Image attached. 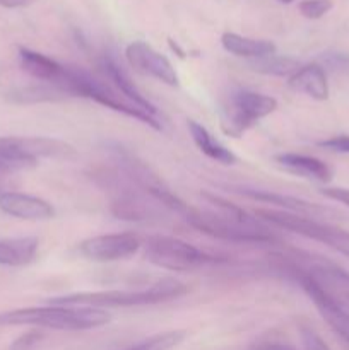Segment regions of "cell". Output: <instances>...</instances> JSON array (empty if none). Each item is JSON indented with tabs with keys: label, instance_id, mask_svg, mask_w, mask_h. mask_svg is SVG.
Returning <instances> with one entry per match:
<instances>
[{
	"label": "cell",
	"instance_id": "d6a6232c",
	"mask_svg": "<svg viewBox=\"0 0 349 350\" xmlns=\"http://www.w3.org/2000/svg\"><path fill=\"white\" fill-rule=\"evenodd\" d=\"M279 2H283V3H291V2H294V0H279Z\"/></svg>",
	"mask_w": 349,
	"mask_h": 350
},
{
	"label": "cell",
	"instance_id": "83f0119b",
	"mask_svg": "<svg viewBox=\"0 0 349 350\" xmlns=\"http://www.w3.org/2000/svg\"><path fill=\"white\" fill-rule=\"evenodd\" d=\"M301 340H303L305 350H331L328 345L322 340L320 335L310 327H301Z\"/></svg>",
	"mask_w": 349,
	"mask_h": 350
},
{
	"label": "cell",
	"instance_id": "ac0fdd59",
	"mask_svg": "<svg viewBox=\"0 0 349 350\" xmlns=\"http://www.w3.org/2000/svg\"><path fill=\"white\" fill-rule=\"evenodd\" d=\"M287 88L294 92L308 96L315 101H325L328 99V81L324 67L317 64L301 65L289 79Z\"/></svg>",
	"mask_w": 349,
	"mask_h": 350
},
{
	"label": "cell",
	"instance_id": "d4e9b609",
	"mask_svg": "<svg viewBox=\"0 0 349 350\" xmlns=\"http://www.w3.org/2000/svg\"><path fill=\"white\" fill-rule=\"evenodd\" d=\"M334 2L332 0H303V2L298 5L300 14L307 19H320L325 14L331 12Z\"/></svg>",
	"mask_w": 349,
	"mask_h": 350
},
{
	"label": "cell",
	"instance_id": "e0dca14e",
	"mask_svg": "<svg viewBox=\"0 0 349 350\" xmlns=\"http://www.w3.org/2000/svg\"><path fill=\"white\" fill-rule=\"evenodd\" d=\"M19 64L21 68L33 79L44 84L57 85V88L65 74V65L29 48H19Z\"/></svg>",
	"mask_w": 349,
	"mask_h": 350
},
{
	"label": "cell",
	"instance_id": "f1b7e54d",
	"mask_svg": "<svg viewBox=\"0 0 349 350\" xmlns=\"http://www.w3.org/2000/svg\"><path fill=\"white\" fill-rule=\"evenodd\" d=\"M320 193L324 195L325 198H331V200H335L339 202V204L349 207V188L328 187V188H322Z\"/></svg>",
	"mask_w": 349,
	"mask_h": 350
},
{
	"label": "cell",
	"instance_id": "4fadbf2b",
	"mask_svg": "<svg viewBox=\"0 0 349 350\" xmlns=\"http://www.w3.org/2000/svg\"><path fill=\"white\" fill-rule=\"evenodd\" d=\"M98 65H99V70H101L103 77L108 79V82H112L113 88H115L116 91L122 92V94L125 96L130 103H133L137 108L144 109V111L151 113V115L159 116L157 115L156 106H154L153 103H151L149 99L142 94V92H140V89L137 88L135 82L132 81V77L129 75V72L122 67V64H118V62H116L115 57H112V55H105V57L99 58Z\"/></svg>",
	"mask_w": 349,
	"mask_h": 350
},
{
	"label": "cell",
	"instance_id": "4316f807",
	"mask_svg": "<svg viewBox=\"0 0 349 350\" xmlns=\"http://www.w3.org/2000/svg\"><path fill=\"white\" fill-rule=\"evenodd\" d=\"M317 146L335 154H349V135H335L331 139L318 140Z\"/></svg>",
	"mask_w": 349,
	"mask_h": 350
},
{
	"label": "cell",
	"instance_id": "277c9868",
	"mask_svg": "<svg viewBox=\"0 0 349 350\" xmlns=\"http://www.w3.org/2000/svg\"><path fill=\"white\" fill-rule=\"evenodd\" d=\"M277 109V99L262 92L238 89L229 94L228 103L222 106L221 130L228 137L238 139L257 125L262 118L272 115Z\"/></svg>",
	"mask_w": 349,
	"mask_h": 350
},
{
	"label": "cell",
	"instance_id": "d6986e66",
	"mask_svg": "<svg viewBox=\"0 0 349 350\" xmlns=\"http://www.w3.org/2000/svg\"><path fill=\"white\" fill-rule=\"evenodd\" d=\"M40 239L36 236L24 238L0 239V265L3 267H26L36 260Z\"/></svg>",
	"mask_w": 349,
	"mask_h": 350
},
{
	"label": "cell",
	"instance_id": "484cf974",
	"mask_svg": "<svg viewBox=\"0 0 349 350\" xmlns=\"http://www.w3.org/2000/svg\"><path fill=\"white\" fill-rule=\"evenodd\" d=\"M41 340H43V334L40 330H29L21 335V337H17L10 344L9 350H36Z\"/></svg>",
	"mask_w": 349,
	"mask_h": 350
},
{
	"label": "cell",
	"instance_id": "8fae6325",
	"mask_svg": "<svg viewBox=\"0 0 349 350\" xmlns=\"http://www.w3.org/2000/svg\"><path fill=\"white\" fill-rule=\"evenodd\" d=\"M286 269L293 273L301 289H303L305 293H307V296L310 297L311 303L315 304V308L318 310L320 317L324 318L325 323H327L328 327H331V330L349 347V311L346 310V308H342L341 304L335 303L334 299H331L313 280L308 279V277L305 275V273H301L300 270L289 269V267H286Z\"/></svg>",
	"mask_w": 349,
	"mask_h": 350
},
{
	"label": "cell",
	"instance_id": "f546056e",
	"mask_svg": "<svg viewBox=\"0 0 349 350\" xmlns=\"http://www.w3.org/2000/svg\"><path fill=\"white\" fill-rule=\"evenodd\" d=\"M250 350H294L291 345L287 344H283V342H260V344L253 345Z\"/></svg>",
	"mask_w": 349,
	"mask_h": 350
},
{
	"label": "cell",
	"instance_id": "9c48e42d",
	"mask_svg": "<svg viewBox=\"0 0 349 350\" xmlns=\"http://www.w3.org/2000/svg\"><path fill=\"white\" fill-rule=\"evenodd\" d=\"M139 236L133 232H115V234L92 236L79 245V253L92 262H118L130 258L140 250Z\"/></svg>",
	"mask_w": 349,
	"mask_h": 350
},
{
	"label": "cell",
	"instance_id": "6da1fadb",
	"mask_svg": "<svg viewBox=\"0 0 349 350\" xmlns=\"http://www.w3.org/2000/svg\"><path fill=\"white\" fill-rule=\"evenodd\" d=\"M112 321V314L101 308L91 306H48L21 308L0 313V327L31 325L62 332H84L105 327Z\"/></svg>",
	"mask_w": 349,
	"mask_h": 350
},
{
	"label": "cell",
	"instance_id": "2e32d148",
	"mask_svg": "<svg viewBox=\"0 0 349 350\" xmlns=\"http://www.w3.org/2000/svg\"><path fill=\"white\" fill-rule=\"evenodd\" d=\"M274 161H276L277 166L283 167L287 173L300 178H307V180L328 183V181L332 180V176H334V171H332V167L328 166V164L317 159V157L305 156V154H277V156L274 157Z\"/></svg>",
	"mask_w": 349,
	"mask_h": 350
},
{
	"label": "cell",
	"instance_id": "7a4b0ae2",
	"mask_svg": "<svg viewBox=\"0 0 349 350\" xmlns=\"http://www.w3.org/2000/svg\"><path fill=\"white\" fill-rule=\"evenodd\" d=\"M188 293L187 284L164 277L156 280L146 289L139 291H96V293H74L67 296L51 297L48 304L57 306H91V308H135L151 306V304L166 303L178 299Z\"/></svg>",
	"mask_w": 349,
	"mask_h": 350
},
{
	"label": "cell",
	"instance_id": "ba28073f",
	"mask_svg": "<svg viewBox=\"0 0 349 350\" xmlns=\"http://www.w3.org/2000/svg\"><path fill=\"white\" fill-rule=\"evenodd\" d=\"M281 262L286 263V267H289V269H296L301 273H305L331 299H334L335 303L341 304L342 308L349 311V272L334 265V263L327 262V260H317V262H311V265L308 267L298 265L294 260L281 258Z\"/></svg>",
	"mask_w": 349,
	"mask_h": 350
},
{
	"label": "cell",
	"instance_id": "cb8c5ba5",
	"mask_svg": "<svg viewBox=\"0 0 349 350\" xmlns=\"http://www.w3.org/2000/svg\"><path fill=\"white\" fill-rule=\"evenodd\" d=\"M183 330H171V332H163V334L153 335V337L146 338L140 344L132 345L127 350H171L177 347L178 344H181L185 338Z\"/></svg>",
	"mask_w": 349,
	"mask_h": 350
},
{
	"label": "cell",
	"instance_id": "3957f363",
	"mask_svg": "<svg viewBox=\"0 0 349 350\" xmlns=\"http://www.w3.org/2000/svg\"><path fill=\"white\" fill-rule=\"evenodd\" d=\"M185 221L202 234H207L219 241L245 243V245H263V243L276 241V236L257 219L238 221L219 212L214 214V212H198L192 208L185 215Z\"/></svg>",
	"mask_w": 349,
	"mask_h": 350
},
{
	"label": "cell",
	"instance_id": "44dd1931",
	"mask_svg": "<svg viewBox=\"0 0 349 350\" xmlns=\"http://www.w3.org/2000/svg\"><path fill=\"white\" fill-rule=\"evenodd\" d=\"M221 44L228 53L235 55V57L250 58V60L276 53V44L272 41L253 40V38H246L236 33L222 34Z\"/></svg>",
	"mask_w": 349,
	"mask_h": 350
},
{
	"label": "cell",
	"instance_id": "5b68a950",
	"mask_svg": "<svg viewBox=\"0 0 349 350\" xmlns=\"http://www.w3.org/2000/svg\"><path fill=\"white\" fill-rule=\"evenodd\" d=\"M74 147L48 137H0V161L14 167L34 166L38 159H74Z\"/></svg>",
	"mask_w": 349,
	"mask_h": 350
},
{
	"label": "cell",
	"instance_id": "8992f818",
	"mask_svg": "<svg viewBox=\"0 0 349 350\" xmlns=\"http://www.w3.org/2000/svg\"><path fill=\"white\" fill-rule=\"evenodd\" d=\"M144 248H146L147 262L170 272H192L207 263L218 262L197 246L174 236H149Z\"/></svg>",
	"mask_w": 349,
	"mask_h": 350
},
{
	"label": "cell",
	"instance_id": "5bb4252c",
	"mask_svg": "<svg viewBox=\"0 0 349 350\" xmlns=\"http://www.w3.org/2000/svg\"><path fill=\"white\" fill-rule=\"evenodd\" d=\"M0 211L23 221H48L55 215V208L50 202L19 191L0 193Z\"/></svg>",
	"mask_w": 349,
	"mask_h": 350
},
{
	"label": "cell",
	"instance_id": "4dcf8cb0",
	"mask_svg": "<svg viewBox=\"0 0 349 350\" xmlns=\"http://www.w3.org/2000/svg\"><path fill=\"white\" fill-rule=\"evenodd\" d=\"M33 2L34 0H0V5L5 9H17V7H26Z\"/></svg>",
	"mask_w": 349,
	"mask_h": 350
},
{
	"label": "cell",
	"instance_id": "9a60e30c",
	"mask_svg": "<svg viewBox=\"0 0 349 350\" xmlns=\"http://www.w3.org/2000/svg\"><path fill=\"white\" fill-rule=\"evenodd\" d=\"M156 204H159V202L151 204L144 195L137 193V191L127 190L113 198L112 205H109V211H112V214L115 215L116 219H120V221L153 222L161 217V212L159 208L156 207Z\"/></svg>",
	"mask_w": 349,
	"mask_h": 350
},
{
	"label": "cell",
	"instance_id": "7402d4cb",
	"mask_svg": "<svg viewBox=\"0 0 349 350\" xmlns=\"http://www.w3.org/2000/svg\"><path fill=\"white\" fill-rule=\"evenodd\" d=\"M248 67L252 68L257 74L263 75H272V77H287L289 79L298 68L301 67L300 62L294 60L291 57H277L274 55H267V57L255 58V60H250Z\"/></svg>",
	"mask_w": 349,
	"mask_h": 350
},
{
	"label": "cell",
	"instance_id": "603a6c76",
	"mask_svg": "<svg viewBox=\"0 0 349 350\" xmlns=\"http://www.w3.org/2000/svg\"><path fill=\"white\" fill-rule=\"evenodd\" d=\"M9 98L12 99L14 103H19V105H31V103L62 101V99H67L68 96L65 94L62 89H58L57 85L41 82L40 85H29V88L17 89V91H14Z\"/></svg>",
	"mask_w": 349,
	"mask_h": 350
},
{
	"label": "cell",
	"instance_id": "ffe728a7",
	"mask_svg": "<svg viewBox=\"0 0 349 350\" xmlns=\"http://www.w3.org/2000/svg\"><path fill=\"white\" fill-rule=\"evenodd\" d=\"M187 125L192 140H194L197 149L201 150L204 156L216 161V163L222 164V166H233V164L238 163L236 154L233 152V150H229L226 146H222L219 140H216L214 137H212V133L209 132L205 126H202L201 123H197L195 120H188Z\"/></svg>",
	"mask_w": 349,
	"mask_h": 350
},
{
	"label": "cell",
	"instance_id": "52a82bcc",
	"mask_svg": "<svg viewBox=\"0 0 349 350\" xmlns=\"http://www.w3.org/2000/svg\"><path fill=\"white\" fill-rule=\"evenodd\" d=\"M255 215L262 221L270 222L272 226L286 231L300 234L303 238L311 239L327 245L334 252L349 258V232L344 229H339L335 226L325 224V222L313 221V219L303 217V215L289 214L284 211H270V208H259Z\"/></svg>",
	"mask_w": 349,
	"mask_h": 350
},
{
	"label": "cell",
	"instance_id": "1f68e13d",
	"mask_svg": "<svg viewBox=\"0 0 349 350\" xmlns=\"http://www.w3.org/2000/svg\"><path fill=\"white\" fill-rule=\"evenodd\" d=\"M10 167L7 166V164H3L2 161H0V193H3L2 191V178H3V173H5V171H9Z\"/></svg>",
	"mask_w": 349,
	"mask_h": 350
},
{
	"label": "cell",
	"instance_id": "30bf717a",
	"mask_svg": "<svg viewBox=\"0 0 349 350\" xmlns=\"http://www.w3.org/2000/svg\"><path fill=\"white\" fill-rule=\"evenodd\" d=\"M125 58L130 67L139 74L153 77L163 84L177 88L180 84L178 74L168 57L154 50L146 41H132L125 48Z\"/></svg>",
	"mask_w": 349,
	"mask_h": 350
},
{
	"label": "cell",
	"instance_id": "7c38bea8",
	"mask_svg": "<svg viewBox=\"0 0 349 350\" xmlns=\"http://www.w3.org/2000/svg\"><path fill=\"white\" fill-rule=\"evenodd\" d=\"M233 191H236L240 195H245V197L252 198V200L262 202V204L276 205V207L283 208L284 212H289V214L313 219V221H318L322 217L327 219L332 217V215H337V212L332 211V208L322 207V205L317 204H310V202L303 200V198L291 197V195L276 193V191L269 190H253V188H235Z\"/></svg>",
	"mask_w": 349,
	"mask_h": 350
}]
</instances>
